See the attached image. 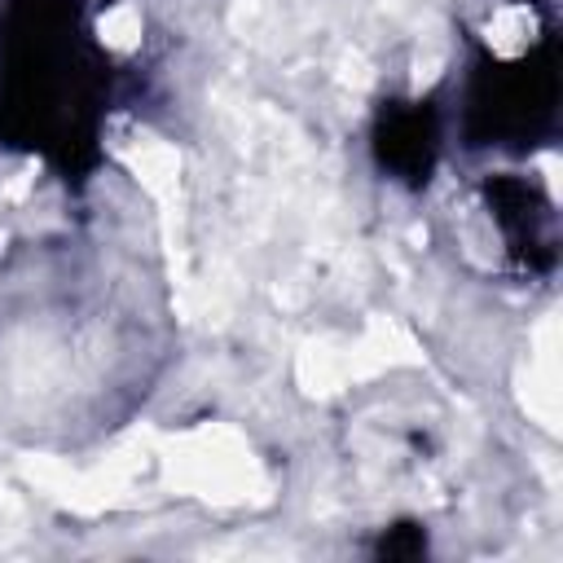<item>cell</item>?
<instances>
[{
    "mask_svg": "<svg viewBox=\"0 0 563 563\" xmlns=\"http://www.w3.org/2000/svg\"><path fill=\"white\" fill-rule=\"evenodd\" d=\"M137 36H141V19H137V10H133V5H115V10L102 19V41H106V45H115V49H133V45H137Z\"/></svg>",
    "mask_w": 563,
    "mask_h": 563,
    "instance_id": "cell-1",
    "label": "cell"
}]
</instances>
